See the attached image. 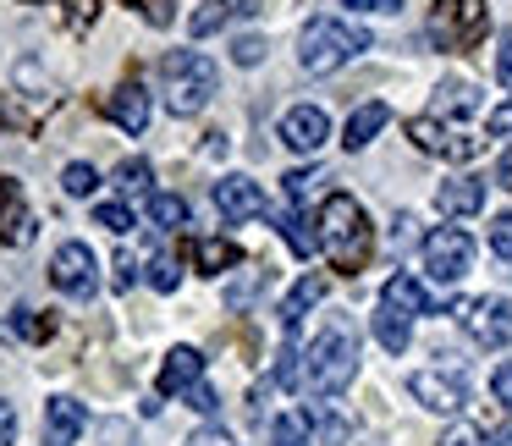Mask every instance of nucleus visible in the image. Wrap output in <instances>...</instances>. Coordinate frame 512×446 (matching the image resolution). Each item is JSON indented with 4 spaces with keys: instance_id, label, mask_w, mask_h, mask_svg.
<instances>
[{
    "instance_id": "1",
    "label": "nucleus",
    "mask_w": 512,
    "mask_h": 446,
    "mask_svg": "<svg viewBox=\"0 0 512 446\" xmlns=\"http://www.w3.org/2000/svg\"><path fill=\"white\" fill-rule=\"evenodd\" d=\"M320 254L331 259V270H342V276H358V270L369 265V254H375V226H369L364 204L353 199V193H331V199L320 204Z\"/></svg>"
},
{
    "instance_id": "2",
    "label": "nucleus",
    "mask_w": 512,
    "mask_h": 446,
    "mask_svg": "<svg viewBox=\"0 0 512 446\" xmlns=\"http://www.w3.org/2000/svg\"><path fill=\"white\" fill-rule=\"evenodd\" d=\"M353 375H358V336L347 325H325L298 364V386L314 391V397H336V391L353 386Z\"/></svg>"
},
{
    "instance_id": "3",
    "label": "nucleus",
    "mask_w": 512,
    "mask_h": 446,
    "mask_svg": "<svg viewBox=\"0 0 512 446\" xmlns=\"http://www.w3.org/2000/svg\"><path fill=\"white\" fill-rule=\"evenodd\" d=\"M160 83H166L171 116H199L204 105L215 100V89H221V72H215V61L199 56V50H171V56L160 61Z\"/></svg>"
},
{
    "instance_id": "4",
    "label": "nucleus",
    "mask_w": 512,
    "mask_h": 446,
    "mask_svg": "<svg viewBox=\"0 0 512 446\" xmlns=\"http://www.w3.org/2000/svg\"><path fill=\"white\" fill-rule=\"evenodd\" d=\"M358 50H369V34L353 28V23H336V17H314V23L298 34V61H303V72H314V78L342 72Z\"/></svg>"
},
{
    "instance_id": "5",
    "label": "nucleus",
    "mask_w": 512,
    "mask_h": 446,
    "mask_svg": "<svg viewBox=\"0 0 512 446\" xmlns=\"http://www.w3.org/2000/svg\"><path fill=\"white\" fill-rule=\"evenodd\" d=\"M430 45L435 50H452V56H463V50H474L479 39L490 34V6L485 0H435L430 6Z\"/></svg>"
},
{
    "instance_id": "6",
    "label": "nucleus",
    "mask_w": 512,
    "mask_h": 446,
    "mask_svg": "<svg viewBox=\"0 0 512 446\" xmlns=\"http://www.w3.org/2000/svg\"><path fill=\"white\" fill-rule=\"evenodd\" d=\"M468 265H474V237L463 232V226H435L430 237H424V270H430L435 281H463Z\"/></svg>"
},
{
    "instance_id": "7",
    "label": "nucleus",
    "mask_w": 512,
    "mask_h": 446,
    "mask_svg": "<svg viewBox=\"0 0 512 446\" xmlns=\"http://www.w3.org/2000/svg\"><path fill=\"white\" fill-rule=\"evenodd\" d=\"M50 281H56V292L89 303L94 292H100V259H94V248L89 243H61L56 259H50Z\"/></svg>"
},
{
    "instance_id": "8",
    "label": "nucleus",
    "mask_w": 512,
    "mask_h": 446,
    "mask_svg": "<svg viewBox=\"0 0 512 446\" xmlns=\"http://www.w3.org/2000/svg\"><path fill=\"white\" fill-rule=\"evenodd\" d=\"M457 320H463V331L474 336L479 347H507V342H512V303H507V298L457 303Z\"/></svg>"
},
{
    "instance_id": "9",
    "label": "nucleus",
    "mask_w": 512,
    "mask_h": 446,
    "mask_svg": "<svg viewBox=\"0 0 512 446\" xmlns=\"http://www.w3.org/2000/svg\"><path fill=\"white\" fill-rule=\"evenodd\" d=\"M408 138L424 149V155H441V160H474L479 149V138H468V133H452V127H441L435 116H413L408 122Z\"/></svg>"
},
{
    "instance_id": "10",
    "label": "nucleus",
    "mask_w": 512,
    "mask_h": 446,
    "mask_svg": "<svg viewBox=\"0 0 512 446\" xmlns=\"http://www.w3.org/2000/svg\"><path fill=\"white\" fill-rule=\"evenodd\" d=\"M325 138H331V116H325L320 105H292V111L281 116V144L298 149V155H320Z\"/></svg>"
},
{
    "instance_id": "11",
    "label": "nucleus",
    "mask_w": 512,
    "mask_h": 446,
    "mask_svg": "<svg viewBox=\"0 0 512 446\" xmlns=\"http://www.w3.org/2000/svg\"><path fill=\"white\" fill-rule=\"evenodd\" d=\"M408 391H413V402L430 408V413H463V402H468V386L457 375H441V369H419V375L408 380Z\"/></svg>"
},
{
    "instance_id": "12",
    "label": "nucleus",
    "mask_w": 512,
    "mask_h": 446,
    "mask_svg": "<svg viewBox=\"0 0 512 446\" xmlns=\"http://www.w3.org/2000/svg\"><path fill=\"white\" fill-rule=\"evenodd\" d=\"M215 210H221V221H254L270 204H265V188L254 177H221L215 182Z\"/></svg>"
},
{
    "instance_id": "13",
    "label": "nucleus",
    "mask_w": 512,
    "mask_h": 446,
    "mask_svg": "<svg viewBox=\"0 0 512 446\" xmlns=\"http://www.w3.org/2000/svg\"><path fill=\"white\" fill-rule=\"evenodd\" d=\"M199 380H204V353H199V347H171L155 386H160V397H188Z\"/></svg>"
},
{
    "instance_id": "14",
    "label": "nucleus",
    "mask_w": 512,
    "mask_h": 446,
    "mask_svg": "<svg viewBox=\"0 0 512 446\" xmlns=\"http://www.w3.org/2000/svg\"><path fill=\"white\" fill-rule=\"evenodd\" d=\"M0 243H12V248L34 243V215H28V204H23L12 177H0Z\"/></svg>"
},
{
    "instance_id": "15",
    "label": "nucleus",
    "mask_w": 512,
    "mask_h": 446,
    "mask_svg": "<svg viewBox=\"0 0 512 446\" xmlns=\"http://www.w3.org/2000/svg\"><path fill=\"white\" fill-rule=\"evenodd\" d=\"M83 430H89L83 402H72V397H50L45 402V446H72Z\"/></svg>"
},
{
    "instance_id": "16",
    "label": "nucleus",
    "mask_w": 512,
    "mask_h": 446,
    "mask_svg": "<svg viewBox=\"0 0 512 446\" xmlns=\"http://www.w3.org/2000/svg\"><path fill=\"white\" fill-rule=\"evenodd\" d=\"M105 116H111L122 133H144L149 127V94L138 83H122V89L105 94Z\"/></svg>"
},
{
    "instance_id": "17",
    "label": "nucleus",
    "mask_w": 512,
    "mask_h": 446,
    "mask_svg": "<svg viewBox=\"0 0 512 446\" xmlns=\"http://www.w3.org/2000/svg\"><path fill=\"white\" fill-rule=\"evenodd\" d=\"M259 0H204L199 12L188 17V34L204 39V34H221L226 23H237V17H254Z\"/></svg>"
},
{
    "instance_id": "18",
    "label": "nucleus",
    "mask_w": 512,
    "mask_h": 446,
    "mask_svg": "<svg viewBox=\"0 0 512 446\" xmlns=\"http://www.w3.org/2000/svg\"><path fill=\"white\" fill-rule=\"evenodd\" d=\"M435 210L441 215H479L485 210V182H474V177H452V182H441L435 188Z\"/></svg>"
},
{
    "instance_id": "19",
    "label": "nucleus",
    "mask_w": 512,
    "mask_h": 446,
    "mask_svg": "<svg viewBox=\"0 0 512 446\" xmlns=\"http://www.w3.org/2000/svg\"><path fill=\"white\" fill-rule=\"evenodd\" d=\"M380 303H386V309H397V314H408V320H413V314H430V292H424L413 276H402V270L386 281V287H380Z\"/></svg>"
},
{
    "instance_id": "20",
    "label": "nucleus",
    "mask_w": 512,
    "mask_h": 446,
    "mask_svg": "<svg viewBox=\"0 0 512 446\" xmlns=\"http://www.w3.org/2000/svg\"><path fill=\"white\" fill-rule=\"evenodd\" d=\"M386 122H391V111H386L380 100L358 105V111L347 116V127H342V144H347V149H364V144H375V133H380Z\"/></svg>"
},
{
    "instance_id": "21",
    "label": "nucleus",
    "mask_w": 512,
    "mask_h": 446,
    "mask_svg": "<svg viewBox=\"0 0 512 446\" xmlns=\"http://www.w3.org/2000/svg\"><path fill=\"white\" fill-rule=\"evenodd\" d=\"M320 298H325V276H303L298 287H292L287 298H281V325H287V331H298L303 314H309Z\"/></svg>"
},
{
    "instance_id": "22",
    "label": "nucleus",
    "mask_w": 512,
    "mask_h": 446,
    "mask_svg": "<svg viewBox=\"0 0 512 446\" xmlns=\"http://www.w3.org/2000/svg\"><path fill=\"white\" fill-rule=\"evenodd\" d=\"M193 265H199L204 276H221V270L243 265V254H237L232 237H199V243H193Z\"/></svg>"
},
{
    "instance_id": "23",
    "label": "nucleus",
    "mask_w": 512,
    "mask_h": 446,
    "mask_svg": "<svg viewBox=\"0 0 512 446\" xmlns=\"http://www.w3.org/2000/svg\"><path fill=\"white\" fill-rule=\"evenodd\" d=\"M270 446H314V413L309 408H287L270 424Z\"/></svg>"
},
{
    "instance_id": "24",
    "label": "nucleus",
    "mask_w": 512,
    "mask_h": 446,
    "mask_svg": "<svg viewBox=\"0 0 512 446\" xmlns=\"http://www.w3.org/2000/svg\"><path fill=\"white\" fill-rule=\"evenodd\" d=\"M408 336H413L408 314H397V309H386V303H380V309H375V342L386 347V353H408Z\"/></svg>"
},
{
    "instance_id": "25",
    "label": "nucleus",
    "mask_w": 512,
    "mask_h": 446,
    "mask_svg": "<svg viewBox=\"0 0 512 446\" xmlns=\"http://www.w3.org/2000/svg\"><path fill=\"white\" fill-rule=\"evenodd\" d=\"M468 111H479V89L463 78H446L435 89V116H468Z\"/></svg>"
},
{
    "instance_id": "26",
    "label": "nucleus",
    "mask_w": 512,
    "mask_h": 446,
    "mask_svg": "<svg viewBox=\"0 0 512 446\" xmlns=\"http://www.w3.org/2000/svg\"><path fill=\"white\" fill-rule=\"evenodd\" d=\"M265 287H270V265H254V270H243L237 281H226V303H232V309H248Z\"/></svg>"
},
{
    "instance_id": "27",
    "label": "nucleus",
    "mask_w": 512,
    "mask_h": 446,
    "mask_svg": "<svg viewBox=\"0 0 512 446\" xmlns=\"http://www.w3.org/2000/svg\"><path fill=\"white\" fill-rule=\"evenodd\" d=\"M149 221H155L160 232L188 226V199H177V193H149Z\"/></svg>"
},
{
    "instance_id": "28",
    "label": "nucleus",
    "mask_w": 512,
    "mask_h": 446,
    "mask_svg": "<svg viewBox=\"0 0 512 446\" xmlns=\"http://www.w3.org/2000/svg\"><path fill=\"white\" fill-rule=\"evenodd\" d=\"M281 237L292 243V254H320V232H309V221H303V210H287L281 215Z\"/></svg>"
},
{
    "instance_id": "29",
    "label": "nucleus",
    "mask_w": 512,
    "mask_h": 446,
    "mask_svg": "<svg viewBox=\"0 0 512 446\" xmlns=\"http://www.w3.org/2000/svg\"><path fill=\"white\" fill-rule=\"evenodd\" d=\"M149 182H155V171H149V160H122V166H116V188L127 193V199H149Z\"/></svg>"
},
{
    "instance_id": "30",
    "label": "nucleus",
    "mask_w": 512,
    "mask_h": 446,
    "mask_svg": "<svg viewBox=\"0 0 512 446\" xmlns=\"http://www.w3.org/2000/svg\"><path fill=\"white\" fill-rule=\"evenodd\" d=\"M61 188H67V199H89V193L100 188V171L83 166V160H72V166L61 171Z\"/></svg>"
},
{
    "instance_id": "31",
    "label": "nucleus",
    "mask_w": 512,
    "mask_h": 446,
    "mask_svg": "<svg viewBox=\"0 0 512 446\" xmlns=\"http://www.w3.org/2000/svg\"><path fill=\"white\" fill-rule=\"evenodd\" d=\"M12 331L28 336V342H50V331H56V325H50L45 314H34V309H12Z\"/></svg>"
},
{
    "instance_id": "32",
    "label": "nucleus",
    "mask_w": 512,
    "mask_h": 446,
    "mask_svg": "<svg viewBox=\"0 0 512 446\" xmlns=\"http://www.w3.org/2000/svg\"><path fill=\"white\" fill-rule=\"evenodd\" d=\"M281 182H287V199L303 210V204H309V193H314V182H325V171H287Z\"/></svg>"
},
{
    "instance_id": "33",
    "label": "nucleus",
    "mask_w": 512,
    "mask_h": 446,
    "mask_svg": "<svg viewBox=\"0 0 512 446\" xmlns=\"http://www.w3.org/2000/svg\"><path fill=\"white\" fill-rule=\"evenodd\" d=\"M138 276H144L138 254H133V248H122V254H116V292H133V287H138Z\"/></svg>"
},
{
    "instance_id": "34",
    "label": "nucleus",
    "mask_w": 512,
    "mask_h": 446,
    "mask_svg": "<svg viewBox=\"0 0 512 446\" xmlns=\"http://www.w3.org/2000/svg\"><path fill=\"white\" fill-rule=\"evenodd\" d=\"M94 221H100L105 232H116V237H122L127 226H133V210H127V204H100V210H94Z\"/></svg>"
},
{
    "instance_id": "35",
    "label": "nucleus",
    "mask_w": 512,
    "mask_h": 446,
    "mask_svg": "<svg viewBox=\"0 0 512 446\" xmlns=\"http://www.w3.org/2000/svg\"><path fill=\"white\" fill-rule=\"evenodd\" d=\"M177 281H182L177 259H155V265H149V287L155 292H177Z\"/></svg>"
},
{
    "instance_id": "36",
    "label": "nucleus",
    "mask_w": 512,
    "mask_h": 446,
    "mask_svg": "<svg viewBox=\"0 0 512 446\" xmlns=\"http://www.w3.org/2000/svg\"><path fill=\"white\" fill-rule=\"evenodd\" d=\"M490 254H496V259H512V210L496 215V226H490Z\"/></svg>"
},
{
    "instance_id": "37",
    "label": "nucleus",
    "mask_w": 512,
    "mask_h": 446,
    "mask_svg": "<svg viewBox=\"0 0 512 446\" xmlns=\"http://www.w3.org/2000/svg\"><path fill=\"white\" fill-rule=\"evenodd\" d=\"M490 397L512 413V358H507V364H496V375H490Z\"/></svg>"
},
{
    "instance_id": "38",
    "label": "nucleus",
    "mask_w": 512,
    "mask_h": 446,
    "mask_svg": "<svg viewBox=\"0 0 512 446\" xmlns=\"http://www.w3.org/2000/svg\"><path fill=\"white\" fill-rule=\"evenodd\" d=\"M232 61H237V67H259V61H265V39H254V34L237 39V45H232Z\"/></svg>"
},
{
    "instance_id": "39",
    "label": "nucleus",
    "mask_w": 512,
    "mask_h": 446,
    "mask_svg": "<svg viewBox=\"0 0 512 446\" xmlns=\"http://www.w3.org/2000/svg\"><path fill=\"white\" fill-rule=\"evenodd\" d=\"M127 6H138V12H144L155 28H166L171 17H177V6H171V0H127Z\"/></svg>"
},
{
    "instance_id": "40",
    "label": "nucleus",
    "mask_w": 512,
    "mask_h": 446,
    "mask_svg": "<svg viewBox=\"0 0 512 446\" xmlns=\"http://www.w3.org/2000/svg\"><path fill=\"white\" fill-rule=\"evenodd\" d=\"M188 446H237L232 430H221V424H199V430L188 435Z\"/></svg>"
},
{
    "instance_id": "41",
    "label": "nucleus",
    "mask_w": 512,
    "mask_h": 446,
    "mask_svg": "<svg viewBox=\"0 0 512 446\" xmlns=\"http://www.w3.org/2000/svg\"><path fill=\"white\" fill-rule=\"evenodd\" d=\"M441 446H485V430H474V424H452V430L441 435Z\"/></svg>"
},
{
    "instance_id": "42",
    "label": "nucleus",
    "mask_w": 512,
    "mask_h": 446,
    "mask_svg": "<svg viewBox=\"0 0 512 446\" xmlns=\"http://www.w3.org/2000/svg\"><path fill=\"white\" fill-rule=\"evenodd\" d=\"M413 226H419L413 215H397V221H391V248H397V254H402V248H413V237H419Z\"/></svg>"
},
{
    "instance_id": "43",
    "label": "nucleus",
    "mask_w": 512,
    "mask_h": 446,
    "mask_svg": "<svg viewBox=\"0 0 512 446\" xmlns=\"http://www.w3.org/2000/svg\"><path fill=\"white\" fill-rule=\"evenodd\" d=\"M342 6H353V12H380V17L402 12V0H342Z\"/></svg>"
},
{
    "instance_id": "44",
    "label": "nucleus",
    "mask_w": 512,
    "mask_h": 446,
    "mask_svg": "<svg viewBox=\"0 0 512 446\" xmlns=\"http://www.w3.org/2000/svg\"><path fill=\"white\" fill-rule=\"evenodd\" d=\"M12 441H17V408L0 397V446H12Z\"/></svg>"
},
{
    "instance_id": "45",
    "label": "nucleus",
    "mask_w": 512,
    "mask_h": 446,
    "mask_svg": "<svg viewBox=\"0 0 512 446\" xmlns=\"http://www.w3.org/2000/svg\"><path fill=\"white\" fill-rule=\"evenodd\" d=\"M188 408H199V413H215V408H221V397H215V391H210V386H204V380H199V386L188 391Z\"/></svg>"
},
{
    "instance_id": "46",
    "label": "nucleus",
    "mask_w": 512,
    "mask_h": 446,
    "mask_svg": "<svg viewBox=\"0 0 512 446\" xmlns=\"http://www.w3.org/2000/svg\"><path fill=\"white\" fill-rule=\"evenodd\" d=\"M485 127H490V138H512V105H496Z\"/></svg>"
},
{
    "instance_id": "47",
    "label": "nucleus",
    "mask_w": 512,
    "mask_h": 446,
    "mask_svg": "<svg viewBox=\"0 0 512 446\" xmlns=\"http://www.w3.org/2000/svg\"><path fill=\"white\" fill-rule=\"evenodd\" d=\"M496 78H501V83H507V89H512V34H507V39H501V45H496Z\"/></svg>"
},
{
    "instance_id": "48",
    "label": "nucleus",
    "mask_w": 512,
    "mask_h": 446,
    "mask_svg": "<svg viewBox=\"0 0 512 446\" xmlns=\"http://www.w3.org/2000/svg\"><path fill=\"white\" fill-rule=\"evenodd\" d=\"M496 182H501V188H507V193H512V149H507V155H501V160H496Z\"/></svg>"
}]
</instances>
